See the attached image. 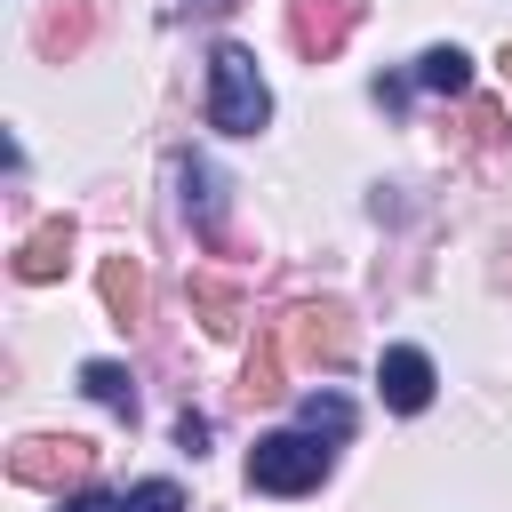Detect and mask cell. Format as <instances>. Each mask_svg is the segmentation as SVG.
<instances>
[{
	"instance_id": "6da1fadb",
	"label": "cell",
	"mask_w": 512,
	"mask_h": 512,
	"mask_svg": "<svg viewBox=\"0 0 512 512\" xmlns=\"http://www.w3.org/2000/svg\"><path fill=\"white\" fill-rule=\"evenodd\" d=\"M272 120V88L256 72V56L240 40H216L208 48V128L216 136H256Z\"/></svg>"
},
{
	"instance_id": "7a4b0ae2",
	"label": "cell",
	"mask_w": 512,
	"mask_h": 512,
	"mask_svg": "<svg viewBox=\"0 0 512 512\" xmlns=\"http://www.w3.org/2000/svg\"><path fill=\"white\" fill-rule=\"evenodd\" d=\"M328 464H336V440H320V432H264L256 448H248V488H264V496H312L320 480H328Z\"/></svg>"
},
{
	"instance_id": "3957f363",
	"label": "cell",
	"mask_w": 512,
	"mask_h": 512,
	"mask_svg": "<svg viewBox=\"0 0 512 512\" xmlns=\"http://www.w3.org/2000/svg\"><path fill=\"white\" fill-rule=\"evenodd\" d=\"M344 344H352L344 304H296V312H288V328H280V352H288L296 368H336V360H344Z\"/></svg>"
},
{
	"instance_id": "277c9868",
	"label": "cell",
	"mask_w": 512,
	"mask_h": 512,
	"mask_svg": "<svg viewBox=\"0 0 512 512\" xmlns=\"http://www.w3.org/2000/svg\"><path fill=\"white\" fill-rule=\"evenodd\" d=\"M88 456H96V448L72 440V432H64V440H56V432H32V440L8 448V480H24V488H64V480L88 472Z\"/></svg>"
},
{
	"instance_id": "5b68a950",
	"label": "cell",
	"mask_w": 512,
	"mask_h": 512,
	"mask_svg": "<svg viewBox=\"0 0 512 512\" xmlns=\"http://www.w3.org/2000/svg\"><path fill=\"white\" fill-rule=\"evenodd\" d=\"M432 384H440V376H432V360H424L416 344H392V352L376 360V392H384L392 416H424V408H432Z\"/></svg>"
},
{
	"instance_id": "8992f818",
	"label": "cell",
	"mask_w": 512,
	"mask_h": 512,
	"mask_svg": "<svg viewBox=\"0 0 512 512\" xmlns=\"http://www.w3.org/2000/svg\"><path fill=\"white\" fill-rule=\"evenodd\" d=\"M352 24H360V8L352 0H296L288 8V40L320 64V56H336L344 40H352Z\"/></svg>"
},
{
	"instance_id": "52a82bcc",
	"label": "cell",
	"mask_w": 512,
	"mask_h": 512,
	"mask_svg": "<svg viewBox=\"0 0 512 512\" xmlns=\"http://www.w3.org/2000/svg\"><path fill=\"white\" fill-rule=\"evenodd\" d=\"M176 184H184V216H192V232L200 240H224V176L208 168V160H176Z\"/></svg>"
},
{
	"instance_id": "ba28073f",
	"label": "cell",
	"mask_w": 512,
	"mask_h": 512,
	"mask_svg": "<svg viewBox=\"0 0 512 512\" xmlns=\"http://www.w3.org/2000/svg\"><path fill=\"white\" fill-rule=\"evenodd\" d=\"M64 256H72V216H48V224H32L24 240H16V280H56L64 272Z\"/></svg>"
},
{
	"instance_id": "9c48e42d",
	"label": "cell",
	"mask_w": 512,
	"mask_h": 512,
	"mask_svg": "<svg viewBox=\"0 0 512 512\" xmlns=\"http://www.w3.org/2000/svg\"><path fill=\"white\" fill-rule=\"evenodd\" d=\"M96 296H104V312H112L120 328H128V320H144V272H136V256H104Z\"/></svg>"
},
{
	"instance_id": "30bf717a",
	"label": "cell",
	"mask_w": 512,
	"mask_h": 512,
	"mask_svg": "<svg viewBox=\"0 0 512 512\" xmlns=\"http://www.w3.org/2000/svg\"><path fill=\"white\" fill-rule=\"evenodd\" d=\"M416 88L464 96V88H472V56H464V48H424V56H416Z\"/></svg>"
},
{
	"instance_id": "8fae6325",
	"label": "cell",
	"mask_w": 512,
	"mask_h": 512,
	"mask_svg": "<svg viewBox=\"0 0 512 512\" xmlns=\"http://www.w3.org/2000/svg\"><path fill=\"white\" fill-rule=\"evenodd\" d=\"M80 392H88L96 408H112V416H136V384H128L120 360H88V368H80Z\"/></svg>"
},
{
	"instance_id": "7c38bea8",
	"label": "cell",
	"mask_w": 512,
	"mask_h": 512,
	"mask_svg": "<svg viewBox=\"0 0 512 512\" xmlns=\"http://www.w3.org/2000/svg\"><path fill=\"white\" fill-rule=\"evenodd\" d=\"M296 424H304V432H320V440H344V432H352V400H344V392H328V384H312V392L296 400Z\"/></svg>"
},
{
	"instance_id": "4fadbf2b",
	"label": "cell",
	"mask_w": 512,
	"mask_h": 512,
	"mask_svg": "<svg viewBox=\"0 0 512 512\" xmlns=\"http://www.w3.org/2000/svg\"><path fill=\"white\" fill-rule=\"evenodd\" d=\"M192 304H200V320H208V336H240V288L232 280H192Z\"/></svg>"
},
{
	"instance_id": "5bb4252c",
	"label": "cell",
	"mask_w": 512,
	"mask_h": 512,
	"mask_svg": "<svg viewBox=\"0 0 512 512\" xmlns=\"http://www.w3.org/2000/svg\"><path fill=\"white\" fill-rule=\"evenodd\" d=\"M280 368H288V352H280V336H272V344H256V352H248V376H240V384L264 400V392H280Z\"/></svg>"
},
{
	"instance_id": "9a60e30c",
	"label": "cell",
	"mask_w": 512,
	"mask_h": 512,
	"mask_svg": "<svg viewBox=\"0 0 512 512\" xmlns=\"http://www.w3.org/2000/svg\"><path fill=\"white\" fill-rule=\"evenodd\" d=\"M120 512H184V488H176V480H136V488L120 496Z\"/></svg>"
},
{
	"instance_id": "2e32d148",
	"label": "cell",
	"mask_w": 512,
	"mask_h": 512,
	"mask_svg": "<svg viewBox=\"0 0 512 512\" xmlns=\"http://www.w3.org/2000/svg\"><path fill=\"white\" fill-rule=\"evenodd\" d=\"M176 448H192V456L208 448V416H200V408H184V416H176Z\"/></svg>"
},
{
	"instance_id": "e0dca14e",
	"label": "cell",
	"mask_w": 512,
	"mask_h": 512,
	"mask_svg": "<svg viewBox=\"0 0 512 512\" xmlns=\"http://www.w3.org/2000/svg\"><path fill=\"white\" fill-rule=\"evenodd\" d=\"M56 512H120V496H104V488H80V496H64Z\"/></svg>"
},
{
	"instance_id": "ac0fdd59",
	"label": "cell",
	"mask_w": 512,
	"mask_h": 512,
	"mask_svg": "<svg viewBox=\"0 0 512 512\" xmlns=\"http://www.w3.org/2000/svg\"><path fill=\"white\" fill-rule=\"evenodd\" d=\"M200 8H224V0H200Z\"/></svg>"
}]
</instances>
